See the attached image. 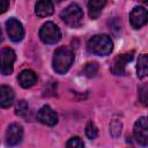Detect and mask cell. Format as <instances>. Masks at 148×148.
Instances as JSON below:
<instances>
[{
    "instance_id": "obj_1",
    "label": "cell",
    "mask_w": 148,
    "mask_h": 148,
    "mask_svg": "<svg viewBox=\"0 0 148 148\" xmlns=\"http://www.w3.org/2000/svg\"><path fill=\"white\" fill-rule=\"evenodd\" d=\"M73 61H74V52L71 47L68 46L58 47L54 51L52 59L53 69L58 74H65L71 68Z\"/></svg>"
},
{
    "instance_id": "obj_2",
    "label": "cell",
    "mask_w": 148,
    "mask_h": 148,
    "mask_svg": "<svg viewBox=\"0 0 148 148\" xmlns=\"http://www.w3.org/2000/svg\"><path fill=\"white\" fill-rule=\"evenodd\" d=\"M87 49L92 54L104 57L111 53L113 43L108 35H95L88 40Z\"/></svg>"
},
{
    "instance_id": "obj_3",
    "label": "cell",
    "mask_w": 148,
    "mask_h": 148,
    "mask_svg": "<svg viewBox=\"0 0 148 148\" xmlns=\"http://www.w3.org/2000/svg\"><path fill=\"white\" fill-rule=\"evenodd\" d=\"M60 18L71 28H77L81 25V22L83 18V13L79 5L71 3L65 9L61 10Z\"/></svg>"
},
{
    "instance_id": "obj_4",
    "label": "cell",
    "mask_w": 148,
    "mask_h": 148,
    "mask_svg": "<svg viewBox=\"0 0 148 148\" xmlns=\"http://www.w3.org/2000/svg\"><path fill=\"white\" fill-rule=\"evenodd\" d=\"M39 38L45 44H56L61 38L60 29L53 22H46L39 30Z\"/></svg>"
},
{
    "instance_id": "obj_5",
    "label": "cell",
    "mask_w": 148,
    "mask_h": 148,
    "mask_svg": "<svg viewBox=\"0 0 148 148\" xmlns=\"http://www.w3.org/2000/svg\"><path fill=\"white\" fill-rule=\"evenodd\" d=\"M133 134L139 145L141 146L148 145V120L146 118L141 117L135 121Z\"/></svg>"
},
{
    "instance_id": "obj_6",
    "label": "cell",
    "mask_w": 148,
    "mask_h": 148,
    "mask_svg": "<svg viewBox=\"0 0 148 148\" xmlns=\"http://www.w3.org/2000/svg\"><path fill=\"white\" fill-rule=\"evenodd\" d=\"M130 23L133 29H140L148 23V10L141 6H136L130 13Z\"/></svg>"
},
{
    "instance_id": "obj_7",
    "label": "cell",
    "mask_w": 148,
    "mask_h": 148,
    "mask_svg": "<svg viewBox=\"0 0 148 148\" xmlns=\"http://www.w3.org/2000/svg\"><path fill=\"white\" fill-rule=\"evenodd\" d=\"M6 29H7V34L9 36V38L17 43L20 40H22V38L24 37V29L22 23L16 20V18H9L6 22Z\"/></svg>"
},
{
    "instance_id": "obj_8",
    "label": "cell",
    "mask_w": 148,
    "mask_h": 148,
    "mask_svg": "<svg viewBox=\"0 0 148 148\" xmlns=\"http://www.w3.org/2000/svg\"><path fill=\"white\" fill-rule=\"evenodd\" d=\"M15 52L9 47L1 50V74L9 75L13 72V65L15 61Z\"/></svg>"
},
{
    "instance_id": "obj_9",
    "label": "cell",
    "mask_w": 148,
    "mask_h": 148,
    "mask_svg": "<svg viewBox=\"0 0 148 148\" xmlns=\"http://www.w3.org/2000/svg\"><path fill=\"white\" fill-rule=\"evenodd\" d=\"M23 128L18 124H12L8 126L6 132V143L8 146H16L22 141Z\"/></svg>"
},
{
    "instance_id": "obj_10",
    "label": "cell",
    "mask_w": 148,
    "mask_h": 148,
    "mask_svg": "<svg viewBox=\"0 0 148 148\" xmlns=\"http://www.w3.org/2000/svg\"><path fill=\"white\" fill-rule=\"evenodd\" d=\"M133 59V52L131 53H124V54H119L112 62L111 65V72L114 75H124L125 74V68L126 65L132 61Z\"/></svg>"
},
{
    "instance_id": "obj_11",
    "label": "cell",
    "mask_w": 148,
    "mask_h": 148,
    "mask_svg": "<svg viewBox=\"0 0 148 148\" xmlns=\"http://www.w3.org/2000/svg\"><path fill=\"white\" fill-rule=\"evenodd\" d=\"M37 120L44 125L54 126L58 123V116L49 105H44L37 112Z\"/></svg>"
},
{
    "instance_id": "obj_12",
    "label": "cell",
    "mask_w": 148,
    "mask_h": 148,
    "mask_svg": "<svg viewBox=\"0 0 148 148\" xmlns=\"http://www.w3.org/2000/svg\"><path fill=\"white\" fill-rule=\"evenodd\" d=\"M17 80H18V83H20V86L22 88H30L36 83L37 75H36V73L34 71L24 69L18 74Z\"/></svg>"
},
{
    "instance_id": "obj_13",
    "label": "cell",
    "mask_w": 148,
    "mask_h": 148,
    "mask_svg": "<svg viewBox=\"0 0 148 148\" xmlns=\"http://www.w3.org/2000/svg\"><path fill=\"white\" fill-rule=\"evenodd\" d=\"M53 10H54V7H53V3L49 0H42V1H38L35 6V13L37 16L39 17H46V16H50L51 14H53Z\"/></svg>"
},
{
    "instance_id": "obj_14",
    "label": "cell",
    "mask_w": 148,
    "mask_h": 148,
    "mask_svg": "<svg viewBox=\"0 0 148 148\" xmlns=\"http://www.w3.org/2000/svg\"><path fill=\"white\" fill-rule=\"evenodd\" d=\"M14 99V92L13 89L8 86L2 84L0 87V105L1 108H8L12 105Z\"/></svg>"
},
{
    "instance_id": "obj_15",
    "label": "cell",
    "mask_w": 148,
    "mask_h": 148,
    "mask_svg": "<svg viewBox=\"0 0 148 148\" xmlns=\"http://www.w3.org/2000/svg\"><path fill=\"white\" fill-rule=\"evenodd\" d=\"M105 0H91L88 2V13L90 18L96 20L102 13L103 7L105 6Z\"/></svg>"
},
{
    "instance_id": "obj_16",
    "label": "cell",
    "mask_w": 148,
    "mask_h": 148,
    "mask_svg": "<svg viewBox=\"0 0 148 148\" xmlns=\"http://www.w3.org/2000/svg\"><path fill=\"white\" fill-rule=\"evenodd\" d=\"M136 73L140 79L148 77V54H141L138 59Z\"/></svg>"
},
{
    "instance_id": "obj_17",
    "label": "cell",
    "mask_w": 148,
    "mask_h": 148,
    "mask_svg": "<svg viewBox=\"0 0 148 148\" xmlns=\"http://www.w3.org/2000/svg\"><path fill=\"white\" fill-rule=\"evenodd\" d=\"M28 110H29V106L27 104V102L24 99H21L16 103V106H15V113L17 116H21V117H24L27 113H28Z\"/></svg>"
},
{
    "instance_id": "obj_18",
    "label": "cell",
    "mask_w": 148,
    "mask_h": 148,
    "mask_svg": "<svg viewBox=\"0 0 148 148\" xmlns=\"http://www.w3.org/2000/svg\"><path fill=\"white\" fill-rule=\"evenodd\" d=\"M86 135L88 136V139L90 140H94L97 138L98 135V130L96 127V125L92 123V121H89L86 126Z\"/></svg>"
},
{
    "instance_id": "obj_19",
    "label": "cell",
    "mask_w": 148,
    "mask_h": 148,
    "mask_svg": "<svg viewBox=\"0 0 148 148\" xmlns=\"http://www.w3.org/2000/svg\"><path fill=\"white\" fill-rule=\"evenodd\" d=\"M97 71H98V65H97V62H89V64H87V65L84 66V68H83V73H84L88 77L95 76L96 73H97Z\"/></svg>"
},
{
    "instance_id": "obj_20",
    "label": "cell",
    "mask_w": 148,
    "mask_h": 148,
    "mask_svg": "<svg viewBox=\"0 0 148 148\" xmlns=\"http://www.w3.org/2000/svg\"><path fill=\"white\" fill-rule=\"evenodd\" d=\"M139 99L142 105L148 106V84H143L139 90Z\"/></svg>"
},
{
    "instance_id": "obj_21",
    "label": "cell",
    "mask_w": 148,
    "mask_h": 148,
    "mask_svg": "<svg viewBox=\"0 0 148 148\" xmlns=\"http://www.w3.org/2000/svg\"><path fill=\"white\" fill-rule=\"evenodd\" d=\"M66 148H84V145H83V142L80 138L74 136V138H71L67 141Z\"/></svg>"
},
{
    "instance_id": "obj_22",
    "label": "cell",
    "mask_w": 148,
    "mask_h": 148,
    "mask_svg": "<svg viewBox=\"0 0 148 148\" xmlns=\"http://www.w3.org/2000/svg\"><path fill=\"white\" fill-rule=\"evenodd\" d=\"M121 132V123L118 120H113L110 124V133L113 138H117Z\"/></svg>"
},
{
    "instance_id": "obj_23",
    "label": "cell",
    "mask_w": 148,
    "mask_h": 148,
    "mask_svg": "<svg viewBox=\"0 0 148 148\" xmlns=\"http://www.w3.org/2000/svg\"><path fill=\"white\" fill-rule=\"evenodd\" d=\"M8 6H9V2L7 0H1L0 1V13L6 12V9L8 8Z\"/></svg>"
},
{
    "instance_id": "obj_24",
    "label": "cell",
    "mask_w": 148,
    "mask_h": 148,
    "mask_svg": "<svg viewBox=\"0 0 148 148\" xmlns=\"http://www.w3.org/2000/svg\"><path fill=\"white\" fill-rule=\"evenodd\" d=\"M145 5H147V6H148V1H145Z\"/></svg>"
}]
</instances>
